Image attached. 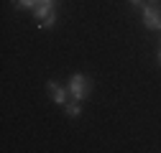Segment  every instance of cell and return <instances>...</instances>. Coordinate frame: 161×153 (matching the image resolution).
Returning a JSON list of instances; mask_svg holds the SVG:
<instances>
[{"label":"cell","instance_id":"cell-1","mask_svg":"<svg viewBox=\"0 0 161 153\" xmlns=\"http://www.w3.org/2000/svg\"><path fill=\"white\" fill-rule=\"evenodd\" d=\"M69 94L77 100V102H82L87 94H90V79L85 74H74L72 79H69Z\"/></svg>","mask_w":161,"mask_h":153},{"label":"cell","instance_id":"cell-2","mask_svg":"<svg viewBox=\"0 0 161 153\" xmlns=\"http://www.w3.org/2000/svg\"><path fill=\"white\" fill-rule=\"evenodd\" d=\"M141 13H143V26H146V28H151V31H161V10L146 5Z\"/></svg>","mask_w":161,"mask_h":153},{"label":"cell","instance_id":"cell-3","mask_svg":"<svg viewBox=\"0 0 161 153\" xmlns=\"http://www.w3.org/2000/svg\"><path fill=\"white\" fill-rule=\"evenodd\" d=\"M54 5H56V0H33V18L41 23L49 13H54Z\"/></svg>","mask_w":161,"mask_h":153},{"label":"cell","instance_id":"cell-4","mask_svg":"<svg viewBox=\"0 0 161 153\" xmlns=\"http://www.w3.org/2000/svg\"><path fill=\"white\" fill-rule=\"evenodd\" d=\"M46 87H49V94H51V100H54L56 105H67V89L59 84V82H54V79H51Z\"/></svg>","mask_w":161,"mask_h":153},{"label":"cell","instance_id":"cell-5","mask_svg":"<svg viewBox=\"0 0 161 153\" xmlns=\"http://www.w3.org/2000/svg\"><path fill=\"white\" fill-rule=\"evenodd\" d=\"M64 107H67V115H69V118H79V115H82V107H79L77 100L69 102V105H64Z\"/></svg>","mask_w":161,"mask_h":153},{"label":"cell","instance_id":"cell-6","mask_svg":"<svg viewBox=\"0 0 161 153\" xmlns=\"http://www.w3.org/2000/svg\"><path fill=\"white\" fill-rule=\"evenodd\" d=\"M13 5L18 10H33V0H13Z\"/></svg>","mask_w":161,"mask_h":153},{"label":"cell","instance_id":"cell-7","mask_svg":"<svg viewBox=\"0 0 161 153\" xmlns=\"http://www.w3.org/2000/svg\"><path fill=\"white\" fill-rule=\"evenodd\" d=\"M54 23H56V10H54V13H49L44 21H41V26H38V28H51Z\"/></svg>","mask_w":161,"mask_h":153},{"label":"cell","instance_id":"cell-8","mask_svg":"<svg viewBox=\"0 0 161 153\" xmlns=\"http://www.w3.org/2000/svg\"><path fill=\"white\" fill-rule=\"evenodd\" d=\"M130 5L138 8V10H143V8H146V5H143V0H130Z\"/></svg>","mask_w":161,"mask_h":153},{"label":"cell","instance_id":"cell-9","mask_svg":"<svg viewBox=\"0 0 161 153\" xmlns=\"http://www.w3.org/2000/svg\"><path fill=\"white\" fill-rule=\"evenodd\" d=\"M158 64H161V51H158Z\"/></svg>","mask_w":161,"mask_h":153},{"label":"cell","instance_id":"cell-10","mask_svg":"<svg viewBox=\"0 0 161 153\" xmlns=\"http://www.w3.org/2000/svg\"><path fill=\"white\" fill-rule=\"evenodd\" d=\"M148 3H158V0H148Z\"/></svg>","mask_w":161,"mask_h":153}]
</instances>
